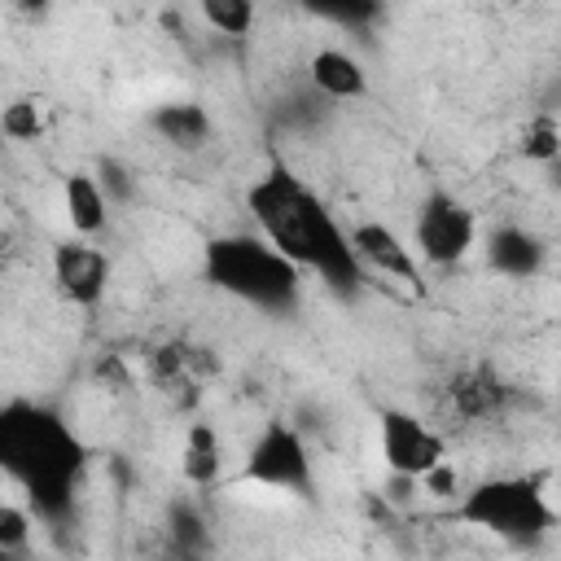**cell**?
Returning a JSON list of instances; mask_svg holds the SVG:
<instances>
[{"label":"cell","mask_w":561,"mask_h":561,"mask_svg":"<svg viewBox=\"0 0 561 561\" xmlns=\"http://www.w3.org/2000/svg\"><path fill=\"white\" fill-rule=\"evenodd\" d=\"M245 210L259 237L280 250L298 272H316L333 294L346 298L364 285V267L346 241V228L289 167H267L245 188Z\"/></svg>","instance_id":"cell-1"},{"label":"cell","mask_w":561,"mask_h":561,"mask_svg":"<svg viewBox=\"0 0 561 561\" xmlns=\"http://www.w3.org/2000/svg\"><path fill=\"white\" fill-rule=\"evenodd\" d=\"M83 469L88 447L57 408L35 399L0 403V473L22 486L39 522L61 526L70 517Z\"/></svg>","instance_id":"cell-2"},{"label":"cell","mask_w":561,"mask_h":561,"mask_svg":"<svg viewBox=\"0 0 561 561\" xmlns=\"http://www.w3.org/2000/svg\"><path fill=\"white\" fill-rule=\"evenodd\" d=\"M202 276L228 298L272 316L294 311L302 298V272L280 250H272L263 237H250V232L210 237L202 250Z\"/></svg>","instance_id":"cell-3"},{"label":"cell","mask_w":561,"mask_h":561,"mask_svg":"<svg viewBox=\"0 0 561 561\" xmlns=\"http://www.w3.org/2000/svg\"><path fill=\"white\" fill-rule=\"evenodd\" d=\"M548 473H500L469 486L456 504V522L486 530L495 539L530 543L557 526V508L548 500Z\"/></svg>","instance_id":"cell-4"},{"label":"cell","mask_w":561,"mask_h":561,"mask_svg":"<svg viewBox=\"0 0 561 561\" xmlns=\"http://www.w3.org/2000/svg\"><path fill=\"white\" fill-rule=\"evenodd\" d=\"M237 482L307 495L311 491V451H307L302 434L294 425H285V421H267L254 434V443H250V451L241 460Z\"/></svg>","instance_id":"cell-5"},{"label":"cell","mask_w":561,"mask_h":561,"mask_svg":"<svg viewBox=\"0 0 561 561\" xmlns=\"http://www.w3.org/2000/svg\"><path fill=\"white\" fill-rule=\"evenodd\" d=\"M473 237H478V219L460 197H451L443 188L425 193L416 224H412V241H416L425 263H434V267L460 263L473 250Z\"/></svg>","instance_id":"cell-6"},{"label":"cell","mask_w":561,"mask_h":561,"mask_svg":"<svg viewBox=\"0 0 561 561\" xmlns=\"http://www.w3.org/2000/svg\"><path fill=\"white\" fill-rule=\"evenodd\" d=\"M377 443H381V460L394 478L416 482L425 469H434L438 460H447V443L438 430H430L416 412L403 408H386L377 421Z\"/></svg>","instance_id":"cell-7"},{"label":"cell","mask_w":561,"mask_h":561,"mask_svg":"<svg viewBox=\"0 0 561 561\" xmlns=\"http://www.w3.org/2000/svg\"><path fill=\"white\" fill-rule=\"evenodd\" d=\"M110 254L92 245V237H75L53 245V285L70 307H96L110 289Z\"/></svg>","instance_id":"cell-8"},{"label":"cell","mask_w":561,"mask_h":561,"mask_svg":"<svg viewBox=\"0 0 561 561\" xmlns=\"http://www.w3.org/2000/svg\"><path fill=\"white\" fill-rule=\"evenodd\" d=\"M346 241H351L359 267L386 272V276H394V280H403V285H412V289L421 285V267H416V259H412V245H403V237H399L394 228H386V224H377V219H364V224H355V228L346 232Z\"/></svg>","instance_id":"cell-9"},{"label":"cell","mask_w":561,"mask_h":561,"mask_svg":"<svg viewBox=\"0 0 561 561\" xmlns=\"http://www.w3.org/2000/svg\"><path fill=\"white\" fill-rule=\"evenodd\" d=\"M149 127L158 140H167L180 153H197L215 136V118L202 101H162L149 110Z\"/></svg>","instance_id":"cell-10"},{"label":"cell","mask_w":561,"mask_h":561,"mask_svg":"<svg viewBox=\"0 0 561 561\" xmlns=\"http://www.w3.org/2000/svg\"><path fill=\"white\" fill-rule=\"evenodd\" d=\"M543 259H548V245H543L530 228L500 224V228H491V237H486V263H491V272H500V276L530 280V276L543 272Z\"/></svg>","instance_id":"cell-11"},{"label":"cell","mask_w":561,"mask_h":561,"mask_svg":"<svg viewBox=\"0 0 561 561\" xmlns=\"http://www.w3.org/2000/svg\"><path fill=\"white\" fill-rule=\"evenodd\" d=\"M311 75V88L324 96V101H359L368 92V75L359 66V57L342 53V48H320L307 66Z\"/></svg>","instance_id":"cell-12"},{"label":"cell","mask_w":561,"mask_h":561,"mask_svg":"<svg viewBox=\"0 0 561 561\" xmlns=\"http://www.w3.org/2000/svg\"><path fill=\"white\" fill-rule=\"evenodd\" d=\"M61 206H66V219H70V228H75L79 237H96V232H105V224H110V197H105V188L96 184L92 171L66 175V184H61Z\"/></svg>","instance_id":"cell-13"},{"label":"cell","mask_w":561,"mask_h":561,"mask_svg":"<svg viewBox=\"0 0 561 561\" xmlns=\"http://www.w3.org/2000/svg\"><path fill=\"white\" fill-rule=\"evenodd\" d=\"M180 469H184V482H193V486H219V478H224V438L210 421L188 425Z\"/></svg>","instance_id":"cell-14"},{"label":"cell","mask_w":561,"mask_h":561,"mask_svg":"<svg viewBox=\"0 0 561 561\" xmlns=\"http://www.w3.org/2000/svg\"><path fill=\"white\" fill-rule=\"evenodd\" d=\"M500 403H504V386L486 368H473V373H465V377L451 381V408L465 421H482V416L500 412Z\"/></svg>","instance_id":"cell-15"},{"label":"cell","mask_w":561,"mask_h":561,"mask_svg":"<svg viewBox=\"0 0 561 561\" xmlns=\"http://www.w3.org/2000/svg\"><path fill=\"white\" fill-rule=\"evenodd\" d=\"M193 4L219 35H250L259 18V0H193Z\"/></svg>","instance_id":"cell-16"},{"label":"cell","mask_w":561,"mask_h":561,"mask_svg":"<svg viewBox=\"0 0 561 561\" xmlns=\"http://www.w3.org/2000/svg\"><path fill=\"white\" fill-rule=\"evenodd\" d=\"M307 13L324 18V22H337V26H351V31H364L381 18V0H298Z\"/></svg>","instance_id":"cell-17"},{"label":"cell","mask_w":561,"mask_h":561,"mask_svg":"<svg viewBox=\"0 0 561 561\" xmlns=\"http://www.w3.org/2000/svg\"><path fill=\"white\" fill-rule=\"evenodd\" d=\"M44 131V118H39V105L31 96H13L9 105H0V136L4 140H39Z\"/></svg>","instance_id":"cell-18"},{"label":"cell","mask_w":561,"mask_h":561,"mask_svg":"<svg viewBox=\"0 0 561 561\" xmlns=\"http://www.w3.org/2000/svg\"><path fill=\"white\" fill-rule=\"evenodd\" d=\"M522 153H526L530 162H557V153H561V131H557V118H552V114H539V118L526 127Z\"/></svg>","instance_id":"cell-19"},{"label":"cell","mask_w":561,"mask_h":561,"mask_svg":"<svg viewBox=\"0 0 561 561\" xmlns=\"http://www.w3.org/2000/svg\"><path fill=\"white\" fill-rule=\"evenodd\" d=\"M31 543V513L0 495V552H18Z\"/></svg>","instance_id":"cell-20"},{"label":"cell","mask_w":561,"mask_h":561,"mask_svg":"<svg viewBox=\"0 0 561 561\" xmlns=\"http://www.w3.org/2000/svg\"><path fill=\"white\" fill-rule=\"evenodd\" d=\"M171 539L180 552H202L206 548V530H202V513L193 504H175L171 508Z\"/></svg>","instance_id":"cell-21"},{"label":"cell","mask_w":561,"mask_h":561,"mask_svg":"<svg viewBox=\"0 0 561 561\" xmlns=\"http://www.w3.org/2000/svg\"><path fill=\"white\" fill-rule=\"evenodd\" d=\"M92 175H96V184L105 188L110 202H127V197L136 193V184H131V175H127V167H123L118 158H101V167H96Z\"/></svg>","instance_id":"cell-22"},{"label":"cell","mask_w":561,"mask_h":561,"mask_svg":"<svg viewBox=\"0 0 561 561\" xmlns=\"http://www.w3.org/2000/svg\"><path fill=\"white\" fill-rule=\"evenodd\" d=\"M48 4H53V0H18V9H22V13H31V18L48 13Z\"/></svg>","instance_id":"cell-23"}]
</instances>
